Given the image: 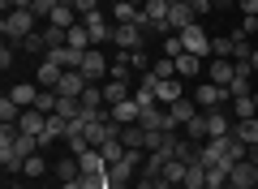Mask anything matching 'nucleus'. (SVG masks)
Masks as SVG:
<instances>
[{
    "label": "nucleus",
    "instance_id": "f257e3e1",
    "mask_svg": "<svg viewBox=\"0 0 258 189\" xmlns=\"http://www.w3.org/2000/svg\"><path fill=\"white\" fill-rule=\"evenodd\" d=\"M39 30V18L30 9H13V13H5V22H0V35L9 39V43H22V39H30Z\"/></svg>",
    "mask_w": 258,
    "mask_h": 189
},
{
    "label": "nucleus",
    "instance_id": "f03ea898",
    "mask_svg": "<svg viewBox=\"0 0 258 189\" xmlns=\"http://www.w3.org/2000/svg\"><path fill=\"white\" fill-rule=\"evenodd\" d=\"M194 103L203 112H215V108H224V103H232V95H228V86H215V82H203V86L194 90Z\"/></svg>",
    "mask_w": 258,
    "mask_h": 189
},
{
    "label": "nucleus",
    "instance_id": "7ed1b4c3",
    "mask_svg": "<svg viewBox=\"0 0 258 189\" xmlns=\"http://www.w3.org/2000/svg\"><path fill=\"white\" fill-rule=\"evenodd\" d=\"M181 47H185L189 56H203V60H211V35H207V30L198 26V22L181 30Z\"/></svg>",
    "mask_w": 258,
    "mask_h": 189
},
{
    "label": "nucleus",
    "instance_id": "20e7f679",
    "mask_svg": "<svg viewBox=\"0 0 258 189\" xmlns=\"http://www.w3.org/2000/svg\"><path fill=\"white\" fill-rule=\"evenodd\" d=\"M112 43L116 52H134V47H147V30L138 22H129V26H112Z\"/></svg>",
    "mask_w": 258,
    "mask_h": 189
},
{
    "label": "nucleus",
    "instance_id": "39448f33",
    "mask_svg": "<svg viewBox=\"0 0 258 189\" xmlns=\"http://www.w3.org/2000/svg\"><path fill=\"white\" fill-rule=\"evenodd\" d=\"M78 69L91 82H108V56H103L99 47H91V52H82V65H78Z\"/></svg>",
    "mask_w": 258,
    "mask_h": 189
},
{
    "label": "nucleus",
    "instance_id": "423d86ee",
    "mask_svg": "<svg viewBox=\"0 0 258 189\" xmlns=\"http://www.w3.org/2000/svg\"><path fill=\"white\" fill-rule=\"evenodd\" d=\"M86 86H91V78H86L82 69H64L60 82H56V95H74V99H82Z\"/></svg>",
    "mask_w": 258,
    "mask_h": 189
},
{
    "label": "nucleus",
    "instance_id": "0eeeda50",
    "mask_svg": "<svg viewBox=\"0 0 258 189\" xmlns=\"http://www.w3.org/2000/svg\"><path fill=\"white\" fill-rule=\"evenodd\" d=\"M168 13H172V0H147L142 5V18L151 30H168Z\"/></svg>",
    "mask_w": 258,
    "mask_h": 189
},
{
    "label": "nucleus",
    "instance_id": "6e6552de",
    "mask_svg": "<svg viewBox=\"0 0 258 189\" xmlns=\"http://www.w3.org/2000/svg\"><path fill=\"white\" fill-rule=\"evenodd\" d=\"M198 112H203V108L194 103V95H185V99H176L172 108H168V120H172V129H185L194 116H198Z\"/></svg>",
    "mask_w": 258,
    "mask_h": 189
},
{
    "label": "nucleus",
    "instance_id": "1a4fd4ad",
    "mask_svg": "<svg viewBox=\"0 0 258 189\" xmlns=\"http://www.w3.org/2000/svg\"><path fill=\"white\" fill-rule=\"evenodd\" d=\"M82 26L91 30V43H95V47L112 43V26H108V18H103L99 9H95V13H86V18H82Z\"/></svg>",
    "mask_w": 258,
    "mask_h": 189
},
{
    "label": "nucleus",
    "instance_id": "9d476101",
    "mask_svg": "<svg viewBox=\"0 0 258 189\" xmlns=\"http://www.w3.org/2000/svg\"><path fill=\"white\" fill-rule=\"evenodd\" d=\"M254 180H258V163H249V159L232 163V172H228V185L232 189H254Z\"/></svg>",
    "mask_w": 258,
    "mask_h": 189
},
{
    "label": "nucleus",
    "instance_id": "9b49d317",
    "mask_svg": "<svg viewBox=\"0 0 258 189\" xmlns=\"http://www.w3.org/2000/svg\"><path fill=\"white\" fill-rule=\"evenodd\" d=\"M232 78H237V60H207V82L232 86Z\"/></svg>",
    "mask_w": 258,
    "mask_h": 189
},
{
    "label": "nucleus",
    "instance_id": "f8f14e48",
    "mask_svg": "<svg viewBox=\"0 0 258 189\" xmlns=\"http://www.w3.org/2000/svg\"><path fill=\"white\" fill-rule=\"evenodd\" d=\"M185 78H168V82H159L155 86V99H159V108H172L176 99H185V86H181Z\"/></svg>",
    "mask_w": 258,
    "mask_h": 189
},
{
    "label": "nucleus",
    "instance_id": "ddd939ff",
    "mask_svg": "<svg viewBox=\"0 0 258 189\" xmlns=\"http://www.w3.org/2000/svg\"><path fill=\"white\" fill-rule=\"evenodd\" d=\"M112 120H116V125H138V120H142L138 99H120V103H112Z\"/></svg>",
    "mask_w": 258,
    "mask_h": 189
},
{
    "label": "nucleus",
    "instance_id": "4468645a",
    "mask_svg": "<svg viewBox=\"0 0 258 189\" xmlns=\"http://www.w3.org/2000/svg\"><path fill=\"white\" fill-rule=\"evenodd\" d=\"M60 65H56V60H47V56H43V60H39V73H35V86H43V90H56V82H60Z\"/></svg>",
    "mask_w": 258,
    "mask_h": 189
},
{
    "label": "nucleus",
    "instance_id": "2eb2a0df",
    "mask_svg": "<svg viewBox=\"0 0 258 189\" xmlns=\"http://www.w3.org/2000/svg\"><path fill=\"white\" fill-rule=\"evenodd\" d=\"M116 138L125 142V151H147V129L142 125H120Z\"/></svg>",
    "mask_w": 258,
    "mask_h": 189
},
{
    "label": "nucleus",
    "instance_id": "dca6fc26",
    "mask_svg": "<svg viewBox=\"0 0 258 189\" xmlns=\"http://www.w3.org/2000/svg\"><path fill=\"white\" fill-rule=\"evenodd\" d=\"M78 163H82V176H108V159H103L95 146L86 155H78Z\"/></svg>",
    "mask_w": 258,
    "mask_h": 189
},
{
    "label": "nucleus",
    "instance_id": "f3484780",
    "mask_svg": "<svg viewBox=\"0 0 258 189\" xmlns=\"http://www.w3.org/2000/svg\"><path fill=\"white\" fill-rule=\"evenodd\" d=\"M43 125H47V116H43L39 108H22V120H18V129H22V134L43 138Z\"/></svg>",
    "mask_w": 258,
    "mask_h": 189
},
{
    "label": "nucleus",
    "instance_id": "a211bd4d",
    "mask_svg": "<svg viewBox=\"0 0 258 189\" xmlns=\"http://www.w3.org/2000/svg\"><path fill=\"white\" fill-rule=\"evenodd\" d=\"M56 138H69V120L60 116V112H52V116H47V125H43V138H39V142H56Z\"/></svg>",
    "mask_w": 258,
    "mask_h": 189
},
{
    "label": "nucleus",
    "instance_id": "6ab92c4d",
    "mask_svg": "<svg viewBox=\"0 0 258 189\" xmlns=\"http://www.w3.org/2000/svg\"><path fill=\"white\" fill-rule=\"evenodd\" d=\"M120 99H134V86H129V82H103V103H108V108H112V103H120Z\"/></svg>",
    "mask_w": 258,
    "mask_h": 189
},
{
    "label": "nucleus",
    "instance_id": "aec40b11",
    "mask_svg": "<svg viewBox=\"0 0 258 189\" xmlns=\"http://www.w3.org/2000/svg\"><path fill=\"white\" fill-rule=\"evenodd\" d=\"M181 189H207V163H203V159H194L189 168H185Z\"/></svg>",
    "mask_w": 258,
    "mask_h": 189
},
{
    "label": "nucleus",
    "instance_id": "412c9836",
    "mask_svg": "<svg viewBox=\"0 0 258 189\" xmlns=\"http://www.w3.org/2000/svg\"><path fill=\"white\" fill-rule=\"evenodd\" d=\"M138 5H129V0H112V22L116 26H129V22H138Z\"/></svg>",
    "mask_w": 258,
    "mask_h": 189
},
{
    "label": "nucleus",
    "instance_id": "4be33fe9",
    "mask_svg": "<svg viewBox=\"0 0 258 189\" xmlns=\"http://www.w3.org/2000/svg\"><path fill=\"white\" fill-rule=\"evenodd\" d=\"M203 56H189V52H181L176 56V78H198V73H203Z\"/></svg>",
    "mask_w": 258,
    "mask_h": 189
},
{
    "label": "nucleus",
    "instance_id": "5701e85b",
    "mask_svg": "<svg viewBox=\"0 0 258 189\" xmlns=\"http://www.w3.org/2000/svg\"><path fill=\"white\" fill-rule=\"evenodd\" d=\"M207 129H211V138H224V134H232V120H228V112H224V108L207 112Z\"/></svg>",
    "mask_w": 258,
    "mask_h": 189
},
{
    "label": "nucleus",
    "instance_id": "b1692460",
    "mask_svg": "<svg viewBox=\"0 0 258 189\" xmlns=\"http://www.w3.org/2000/svg\"><path fill=\"white\" fill-rule=\"evenodd\" d=\"M47 60H56L60 69H78V65H82V52H74V47H52Z\"/></svg>",
    "mask_w": 258,
    "mask_h": 189
},
{
    "label": "nucleus",
    "instance_id": "393cba45",
    "mask_svg": "<svg viewBox=\"0 0 258 189\" xmlns=\"http://www.w3.org/2000/svg\"><path fill=\"white\" fill-rule=\"evenodd\" d=\"M39 90H43V86H30V82H22V86H13L9 95H13V103H18V108H35Z\"/></svg>",
    "mask_w": 258,
    "mask_h": 189
},
{
    "label": "nucleus",
    "instance_id": "a878e982",
    "mask_svg": "<svg viewBox=\"0 0 258 189\" xmlns=\"http://www.w3.org/2000/svg\"><path fill=\"white\" fill-rule=\"evenodd\" d=\"M185 138H189V142H207V138H211V129H207V112H198V116L189 120V125L181 129Z\"/></svg>",
    "mask_w": 258,
    "mask_h": 189
},
{
    "label": "nucleus",
    "instance_id": "bb28decb",
    "mask_svg": "<svg viewBox=\"0 0 258 189\" xmlns=\"http://www.w3.org/2000/svg\"><path fill=\"white\" fill-rule=\"evenodd\" d=\"M82 176V163H78V155H69V159H56V180H78Z\"/></svg>",
    "mask_w": 258,
    "mask_h": 189
},
{
    "label": "nucleus",
    "instance_id": "cd10ccee",
    "mask_svg": "<svg viewBox=\"0 0 258 189\" xmlns=\"http://www.w3.org/2000/svg\"><path fill=\"white\" fill-rule=\"evenodd\" d=\"M232 134H237L245 146H258V116H249V120H237V125H232Z\"/></svg>",
    "mask_w": 258,
    "mask_h": 189
},
{
    "label": "nucleus",
    "instance_id": "c85d7f7f",
    "mask_svg": "<svg viewBox=\"0 0 258 189\" xmlns=\"http://www.w3.org/2000/svg\"><path fill=\"white\" fill-rule=\"evenodd\" d=\"M69 47H74V52H91V47H95V43H91V30H86L82 22L69 30Z\"/></svg>",
    "mask_w": 258,
    "mask_h": 189
},
{
    "label": "nucleus",
    "instance_id": "c756f323",
    "mask_svg": "<svg viewBox=\"0 0 258 189\" xmlns=\"http://www.w3.org/2000/svg\"><path fill=\"white\" fill-rule=\"evenodd\" d=\"M232 116H237V120L258 116V103H254V95H241V99H232Z\"/></svg>",
    "mask_w": 258,
    "mask_h": 189
},
{
    "label": "nucleus",
    "instance_id": "7c9ffc66",
    "mask_svg": "<svg viewBox=\"0 0 258 189\" xmlns=\"http://www.w3.org/2000/svg\"><path fill=\"white\" fill-rule=\"evenodd\" d=\"M95 151H99L108 163H120V159H125V142H120V138H108V142H103V146H95Z\"/></svg>",
    "mask_w": 258,
    "mask_h": 189
},
{
    "label": "nucleus",
    "instance_id": "2f4dec72",
    "mask_svg": "<svg viewBox=\"0 0 258 189\" xmlns=\"http://www.w3.org/2000/svg\"><path fill=\"white\" fill-rule=\"evenodd\" d=\"M18 120H22V108L13 103V95H5L0 99V125H18Z\"/></svg>",
    "mask_w": 258,
    "mask_h": 189
},
{
    "label": "nucleus",
    "instance_id": "473e14b6",
    "mask_svg": "<svg viewBox=\"0 0 258 189\" xmlns=\"http://www.w3.org/2000/svg\"><path fill=\"white\" fill-rule=\"evenodd\" d=\"M228 163H215V168H207V189H224L228 185Z\"/></svg>",
    "mask_w": 258,
    "mask_h": 189
},
{
    "label": "nucleus",
    "instance_id": "72a5a7b5",
    "mask_svg": "<svg viewBox=\"0 0 258 189\" xmlns=\"http://www.w3.org/2000/svg\"><path fill=\"white\" fill-rule=\"evenodd\" d=\"M82 108H103V82H91L82 90Z\"/></svg>",
    "mask_w": 258,
    "mask_h": 189
},
{
    "label": "nucleus",
    "instance_id": "f704fd0d",
    "mask_svg": "<svg viewBox=\"0 0 258 189\" xmlns=\"http://www.w3.org/2000/svg\"><path fill=\"white\" fill-rule=\"evenodd\" d=\"M185 168H189L185 159H168V168H164V180H168V185H181V180H185Z\"/></svg>",
    "mask_w": 258,
    "mask_h": 189
},
{
    "label": "nucleus",
    "instance_id": "c9c22d12",
    "mask_svg": "<svg viewBox=\"0 0 258 189\" xmlns=\"http://www.w3.org/2000/svg\"><path fill=\"white\" fill-rule=\"evenodd\" d=\"M56 103H60V95H56V90H39V99H35V108L43 112V116H52V112H56Z\"/></svg>",
    "mask_w": 258,
    "mask_h": 189
},
{
    "label": "nucleus",
    "instance_id": "e433bc0d",
    "mask_svg": "<svg viewBox=\"0 0 258 189\" xmlns=\"http://www.w3.org/2000/svg\"><path fill=\"white\" fill-rule=\"evenodd\" d=\"M43 172H47V159H43V151H35L26 159V168H22V176H43Z\"/></svg>",
    "mask_w": 258,
    "mask_h": 189
},
{
    "label": "nucleus",
    "instance_id": "4c0bfd02",
    "mask_svg": "<svg viewBox=\"0 0 258 189\" xmlns=\"http://www.w3.org/2000/svg\"><path fill=\"white\" fill-rule=\"evenodd\" d=\"M211 56H215V60H232V35L211 39Z\"/></svg>",
    "mask_w": 258,
    "mask_h": 189
},
{
    "label": "nucleus",
    "instance_id": "58836bf2",
    "mask_svg": "<svg viewBox=\"0 0 258 189\" xmlns=\"http://www.w3.org/2000/svg\"><path fill=\"white\" fill-rule=\"evenodd\" d=\"M151 73H155L159 82H168V78H176V60H172V56H164V60H155V65H151Z\"/></svg>",
    "mask_w": 258,
    "mask_h": 189
},
{
    "label": "nucleus",
    "instance_id": "ea45409f",
    "mask_svg": "<svg viewBox=\"0 0 258 189\" xmlns=\"http://www.w3.org/2000/svg\"><path fill=\"white\" fill-rule=\"evenodd\" d=\"M249 56H254V43H249V39H237V35H232V60H249Z\"/></svg>",
    "mask_w": 258,
    "mask_h": 189
},
{
    "label": "nucleus",
    "instance_id": "a19ab883",
    "mask_svg": "<svg viewBox=\"0 0 258 189\" xmlns=\"http://www.w3.org/2000/svg\"><path fill=\"white\" fill-rule=\"evenodd\" d=\"M18 47H22V52H35V56H39V52L47 56V43H43V30H35V35H30V39H22Z\"/></svg>",
    "mask_w": 258,
    "mask_h": 189
},
{
    "label": "nucleus",
    "instance_id": "79ce46f5",
    "mask_svg": "<svg viewBox=\"0 0 258 189\" xmlns=\"http://www.w3.org/2000/svg\"><path fill=\"white\" fill-rule=\"evenodd\" d=\"M64 146H69V155H86V151H91L86 134H69V138H64Z\"/></svg>",
    "mask_w": 258,
    "mask_h": 189
},
{
    "label": "nucleus",
    "instance_id": "37998d69",
    "mask_svg": "<svg viewBox=\"0 0 258 189\" xmlns=\"http://www.w3.org/2000/svg\"><path fill=\"white\" fill-rule=\"evenodd\" d=\"M18 52H22V47L5 39V47H0V69H5V73H9V65H13V60H18Z\"/></svg>",
    "mask_w": 258,
    "mask_h": 189
},
{
    "label": "nucleus",
    "instance_id": "c03bdc74",
    "mask_svg": "<svg viewBox=\"0 0 258 189\" xmlns=\"http://www.w3.org/2000/svg\"><path fill=\"white\" fill-rule=\"evenodd\" d=\"M56 5H60V0H35V5H30V13H35L39 22H47V18H52V9H56Z\"/></svg>",
    "mask_w": 258,
    "mask_h": 189
},
{
    "label": "nucleus",
    "instance_id": "a18cd8bd",
    "mask_svg": "<svg viewBox=\"0 0 258 189\" xmlns=\"http://www.w3.org/2000/svg\"><path fill=\"white\" fill-rule=\"evenodd\" d=\"M164 52H168V56H172V60H176V56L185 52V47H181V35H168V43H164Z\"/></svg>",
    "mask_w": 258,
    "mask_h": 189
},
{
    "label": "nucleus",
    "instance_id": "49530a36",
    "mask_svg": "<svg viewBox=\"0 0 258 189\" xmlns=\"http://www.w3.org/2000/svg\"><path fill=\"white\" fill-rule=\"evenodd\" d=\"M30 5H35V0H0V9H5V13H13V9H30Z\"/></svg>",
    "mask_w": 258,
    "mask_h": 189
},
{
    "label": "nucleus",
    "instance_id": "de8ad7c7",
    "mask_svg": "<svg viewBox=\"0 0 258 189\" xmlns=\"http://www.w3.org/2000/svg\"><path fill=\"white\" fill-rule=\"evenodd\" d=\"M74 9L86 18V13H95V9H99V0H74Z\"/></svg>",
    "mask_w": 258,
    "mask_h": 189
},
{
    "label": "nucleus",
    "instance_id": "09e8293b",
    "mask_svg": "<svg viewBox=\"0 0 258 189\" xmlns=\"http://www.w3.org/2000/svg\"><path fill=\"white\" fill-rule=\"evenodd\" d=\"M237 9L245 13V18H258V0H237Z\"/></svg>",
    "mask_w": 258,
    "mask_h": 189
},
{
    "label": "nucleus",
    "instance_id": "8fccbe9b",
    "mask_svg": "<svg viewBox=\"0 0 258 189\" xmlns=\"http://www.w3.org/2000/svg\"><path fill=\"white\" fill-rule=\"evenodd\" d=\"M228 5H237V0H211V9H228Z\"/></svg>",
    "mask_w": 258,
    "mask_h": 189
},
{
    "label": "nucleus",
    "instance_id": "3c124183",
    "mask_svg": "<svg viewBox=\"0 0 258 189\" xmlns=\"http://www.w3.org/2000/svg\"><path fill=\"white\" fill-rule=\"evenodd\" d=\"M249 69L258 73V43H254V56H249Z\"/></svg>",
    "mask_w": 258,
    "mask_h": 189
},
{
    "label": "nucleus",
    "instance_id": "603ef678",
    "mask_svg": "<svg viewBox=\"0 0 258 189\" xmlns=\"http://www.w3.org/2000/svg\"><path fill=\"white\" fill-rule=\"evenodd\" d=\"M245 159H249V163H258V146H249V155H245Z\"/></svg>",
    "mask_w": 258,
    "mask_h": 189
},
{
    "label": "nucleus",
    "instance_id": "864d4df0",
    "mask_svg": "<svg viewBox=\"0 0 258 189\" xmlns=\"http://www.w3.org/2000/svg\"><path fill=\"white\" fill-rule=\"evenodd\" d=\"M108 189H129V185H116V180H108Z\"/></svg>",
    "mask_w": 258,
    "mask_h": 189
},
{
    "label": "nucleus",
    "instance_id": "5fc2aeb1",
    "mask_svg": "<svg viewBox=\"0 0 258 189\" xmlns=\"http://www.w3.org/2000/svg\"><path fill=\"white\" fill-rule=\"evenodd\" d=\"M129 5H138V9H142V5H147V0H129Z\"/></svg>",
    "mask_w": 258,
    "mask_h": 189
},
{
    "label": "nucleus",
    "instance_id": "6e6d98bb",
    "mask_svg": "<svg viewBox=\"0 0 258 189\" xmlns=\"http://www.w3.org/2000/svg\"><path fill=\"white\" fill-rule=\"evenodd\" d=\"M60 5H74V0H60Z\"/></svg>",
    "mask_w": 258,
    "mask_h": 189
},
{
    "label": "nucleus",
    "instance_id": "4d7b16f0",
    "mask_svg": "<svg viewBox=\"0 0 258 189\" xmlns=\"http://www.w3.org/2000/svg\"><path fill=\"white\" fill-rule=\"evenodd\" d=\"M254 103H258V90H254Z\"/></svg>",
    "mask_w": 258,
    "mask_h": 189
},
{
    "label": "nucleus",
    "instance_id": "13d9d810",
    "mask_svg": "<svg viewBox=\"0 0 258 189\" xmlns=\"http://www.w3.org/2000/svg\"><path fill=\"white\" fill-rule=\"evenodd\" d=\"M5 189H18V185H5Z\"/></svg>",
    "mask_w": 258,
    "mask_h": 189
},
{
    "label": "nucleus",
    "instance_id": "bf43d9fd",
    "mask_svg": "<svg viewBox=\"0 0 258 189\" xmlns=\"http://www.w3.org/2000/svg\"><path fill=\"white\" fill-rule=\"evenodd\" d=\"M254 189H258V180H254Z\"/></svg>",
    "mask_w": 258,
    "mask_h": 189
}]
</instances>
